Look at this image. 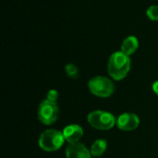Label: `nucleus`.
<instances>
[{
  "label": "nucleus",
  "instance_id": "5",
  "mask_svg": "<svg viewBox=\"0 0 158 158\" xmlns=\"http://www.w3.org/2000/svg\"><path fill=\"white\" fill-rule=\"evenodd\" d=\"M39 120L44 125H51L56 121L59 117V108L56 102L44 100L37 110Z\"/></svg>",
  "mask_w": 158,
  "mask_h": 158
},
{
  "label": "nucleus",
  "instance_id": "11",
  "mask_svg": "<svg viewBox=\"0 0 158 158\" xmlns=\"http://www.w3.org/2000/svg\"><path fill=\"white\" fill-rule=\"evenodd\" d=\"M65 70H66L67 75H68L69 78L76 79V78H78V76H79L78 68H77L75 65H73V64H68V65H66Z\"/></svg>",
  "mask_w": 158,
  "mask_h": 158
},
{
  "label": "nucleus",
  "instance_id": "14",
  "mask_svg": "<svg viewBox=\"0 0 158 158\" xmlns=\"http://www.w3.org/2000/svg\"><path fill=\"white\" fill-rule=\"evenodd\" d=\"M153 91H154L155 94H156L158 95V81L154 82V84H153Z\"/></svg>",
  "mask_w": 158,
  "mask_h": 158
},
{
  "label": "nucleus",
  "instance_id": "12",
  "mask_svg": "<svg viewBox=\"0 0 158 158\" xmlns=\"http://www.w3.org/2000/svg\"><path fill=\"white\" fill-rule=\"evenodd\" d=\"M146 14L148 16V18L152 20L157 21L158 20V6H151L147 11Z\"/></svg>",
  "mask_w": 158,
  "mask_h": 158
},
{
  "label": "nucleus",
  "instance_id": "7",
  "mask_svg": "<svg viewBox=\"0 0 158 158\" xmlns=\"http://www.w3.org/2000/svg\"><path fill=\"white\" fill-rule=\"evenodd\" d=\"M91 152L81 143H69L66 149L67 158H91Z\"/></svg>",
  "mask_w": 158,
  "mask_h": 158
},
{
  "label": "nucleus",
  "instance_id": "6",
  "mask_svg": "<svg viewBox=\"0 0 158 158\" xmlns=\"http://www.w3.org/2000/svg\"><path fill=\"white\" fill-rule=\"evenodd\" d=\"M140 124V118L137 115L133 113H124L120 115L116 121L118 128L124 131H134L138 128Z\"/></svg>",
  "mask_w": 158,
  "mask_h": 158
},
{
  "label": "nucleus",
  "instance_id": "2",
  "mask_svg": "<svg viewBox=\"0 0 158 158\" xmlns=\"http://www.w3.org/2000/svg\"><path fill=\"white\" fill-rule=\"evenodd\" d=\"M65 138L63 133L56 130L44 131L39 138V145L45 152H55L62 147Z\"/></svg>",
  "mask_w": 158,
  "mask_h": 158
},
{
  "label": "nucleus",
  "instance_id": "1",
  "mask_svg": "<svg viewBox=\"0 0 158 158\" xmlns=\"http://www.w3.org/2000/svg\"><path fill=\"white\" fill-rule=\"evenodd\" d=\"M109 75L116 81L124 79L131 69V59L129 56L121 51L115 52L111 55L107 64Z\"/></svg>",
  "mask_w": 158,
  "mask_h": 158
},
{
  "label": "nucleus",
  "instance_id": "3",
  "mask_svg": "<svg viewBox=\"0 0 158 158\" xmlns=\"http://www.w3.org/2000/svg\"><path fill=\"white\" fill-rule=\"evenodd\" d=\"M87 120L92 127L100 131H107L112 129L117 121L111 113L102 110L91 112L87 117Z\"/></svg>",
  "mask_w": 158,
  "mask_h": 158
},
{
  "label": "nucleus",
  "instance_id": "9",
  "mask_svg": "<svg viewBox=\"0 0 158 158\" xmlns=\"http://www.w3.org/2000/svg\"><path fill=\"white\" fill-rule=\"evenodd\" d=\"M138 39L135 36H129L123 41L121 44V52L130 56L131 55L135 53V51L138 49Z\"/></svg>",
  "mask_w": 158,
  "mask_h": 158
},
{
  "label": "nucleus",
  "instance_id": "4",
  "mask_svg": "<svg viewBox=\"0 0 158 158\" xmlns=\"http://www.w3.org/2000/svg\"><path fill=\"white\" fill-rule=\"evenodd\" d=\"M91 93L98 97H109L115 92L114 83L106 77L96 76L88 82Z\"/></svg>",
  "mask_w": 158,
  "mask_h": 158
},
{
  "label": "nucleus",
  "instance_id": "13",
  "mask_svg": "<svg viewBox=\"0 0 158 158\" xmlns=\"http://www.w3.org/2000/svg\"><path fill=\"white\" fill-rule=\"evenodd\" d=\"M47 100L53 101V102H56L57 98H58V93L56 90H50L47 93Z\"/></svg>",
  "mask_w": 158,
  "mask_h": 158
},
{
  "label": "nucleus",
  "instance_id": "10",
  "mask_svg": "<svg viewBox=\"0 0 158 158\" xmlns=\"http://www.w3.org/2000/svg\"><path fill=\"white\" fill-rule=\"evenodd\" d=\"M107 143L106 140H96L91 146V154L94 156H101L106 151Z\"/></svg>",
  "mask_w": 158,
  "mask_h": 158
},
{
  "label": "nucleus",
  "instance_id": "8",
  "mask_svg": "<svg viewBox=\"0 0 158 158\" xmlns=\"http://www.w3.org/2000/svg\"><path fill=\"white\" fill-rule=\"evenodd\" d=\"M62 133L65 138V141L69 143H79L81 138L83 136V130L81 126L77 124H71L67 126L63 130Z\"/></svg>",
  "mask_w": 158,
  "mask_h": 158
}]
</instances>
